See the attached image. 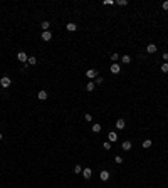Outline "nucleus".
<instances>
[{"label":"nucleus","mask_w":168,"mask_h":188,"mask_svg":"<svg viewBox=\"0 0 168 188\" xmlns=\"http://www.w3.org/2000/svg\"><path fill=\"white\" fill-rule=\"evenodd\" d=\"M66 29L69 30V32H74V30L77 29V25H76V24H72V22H69V24L66 25Z\"/></svg>","instance_id":"ddd939ff"},{"label":"nucleus","mask_w":168,"mask_h":188,"mask_svg":"<svg viewBox=\"0 0 168 188\" xmlns=\"http://www.w3.org/2000/svg\"><path fill=\"white\" fill-rule=\"evenodd\" d=\"M114 161H116L118 165H121V163H123V158H121V156H116V158H114Z\"/></svg>","instance_id":"393cba45"},{"label":"nucleus","mask_w":168,"mask_h":188,"mask_svg":"<svg viewBox=\"0 0 168 188\" xmlns=\"http://www.w3.org/2000/svg\"><path fill=\"white\" fill-rule=\"evenodd\" d=\"M124 126H126L124 119H118V121H116V128H118V129H124Z\"/></svg>","instance_id":"9d476101"},{"label":"nucleus","mask_w":168,"mask_h":188,"mask_svg":"<svg viewBox=\"0 0 168 188\" xmlns=\"http://www.w3.org/2000/svg\"><path fill=\"white\" fill-rule=\"evenodd\" d=\"M49 27H50V24L45 20V22H42V32H45V30H49Z\"/></svg>","instance_id":"f3484780"},{"label":"nucleus","mask_w":168,"mask_h":188,"mask_svg":"<svg viewBox=\"0 0 168 188\" xmlns=\"http://www.w3.org/2000/svg\"><path fill=\"white\" fill-rule=\"evenodd\" d=\"M108 139H109V143H116V141H118V134L111 131V133L108 134Z\"/></svg>","instance_id":"0eeeda50"},{"label":"nucleus","mask_w":168,"mask_h":188,"mask_svg":"<svg viewBox=\"0 0 168 188\" xmlns=\"http://www.w3.org/2000/svg\"><path fill=\"white\" fill-rule=\"evenodd\" d=\"M50 39H52V34H50L49 30L42 32V40H45V42H47V40H50Z\"/></svg>","instance_id":"1a4fd4ad"},{"label":"nucleus","mask_w":168,"mask_h":188,"mask_svg":"<svg viewBox=\"0 0 168 188\" xmlns=\"http://www.w3.org/2000/svg\"><path fill=\"white\" fill-rule=\"evenodd\" d=\"M82 176L86 178V180H89V178L93 176V171H91V168H84V170H82Z\"/></svg>","instance_id":"39448f33"},{"label":"nucleus","mask_w":168,"mask_h":188,"mask_svg":"<svg viewBox=\"0 0 168 188\" xmlns=\"http://www.w3.org/2000/svg\"><path fill=\"white\" fill-rule=\"evenodd\" d=\"M96 82H98V84H101V82H103V77H96V81H94V84Z\"/></svg>","instance_id":"c85d7f7f"},{"label":"nucleus","mask_w":168,"mask_h":188,"mask_svg":"<svg viewBox=\"0 0 168 188\" xmlns=\"http://www.w3.org/2000/svg\"><path fill=\"white\" fill-rule=\"evenodd\" d=\"M114 4V0H104V5H113Z\"/></svg>","instance_id":"bb28decb"},{"label":"nucleus","mask_w":168,"mask_h":188,"mask_svg":"<svg viewBox=\"0 0 168 188\" xmlns=\"http://www.w3.org/2000/svg\"><path fill=\"white\" fill-rule=\"evenodd\" d=\"M119 71H121V66H119L118 62H113L111 64V72L113 74H119Z\"/></svg>","instance_id":"f03ea898"},{"label":"nucleus","mask_w":168,"mask_h":188,"mask_svg":"<svg viewBox=\"0 0 168 188\" xmlns=\"http://www.w3.org/2000/svg\"><path fill=\"white\" fill-rule=\"evenodd\" d=\"M118 59H119V54H111V61L113 62H116Z\"/></svg>","instance_id":"5701e85b"},{"label":"nucleus","mask_w":168,"mask_h":188,"mask_svg":"<svg viewBox=\"0 0 168 188\" xmlns=\"http://www.w3.org/2000/svg\"><path fill=\"white\" fill-rule=\"evenodd\" d=\"M2 138H4V134H2V133H0V139H2Z\"/></svg>","instance_id":"7c9ffc66"},{"label":"nucleus","mask_w":168,"mask_h":188,"mask_svg":"<svg viewBox=\"0 0 168 188\" xmlns=\"http://www.w3.org/2000/svg\"><path fill=\"white\" fill-rule=\"evenodd\" d=\"M74 173H82V168H81L79 165H76L74 166Z\"/></svg>","instance_id":"4be33fe9"},{"label":"nucleus","mask_w":168,"mask_h":188,"mask_svg":"<svg viewBox=\"0 0 168 188\" xmlns=\"http://www.w3.org/2000/svg\"><path fill=\"white\" fill-rule=\"evenodd\" d=\"M10 84H12V81H10V77H7V76H4V77L0 79V86H2V87H9Z\"/></svg>","instance_id":"f257e3e1"},{"label":"nucleus","mask_w":168,"mask_h":188,"mask_svg":"<svg viewBox=\"0 0 168 188\" xmlns=\"http://www.w3.org/2000/svg\"><path fill=\"white\" fill-rule=\"evenodd\" d=\"M84 118H86V121H91V119H93V116H91V114H86Z\"/></svg>","instance_id":"c756f323"},{"label":"nucleus","mask_w":168,"mask_h":188,"mask_svg":"<svg viewBox=\"0 0 168 188\" xmlns=\"http://www.w3.org/2000/svg\"><path fill=\"white\" fill-rule=\"evenodd\" d=\"M94 86H96L94 81H89V82H88V86H86V89H88V91L91 92V91H94Z\"/></svg>","instance_id":"dca6fc26"},{"label":"nucleus","mask_w":168,"mask_h":188,"mask_svg":"<svg viewBox=\"0 0 168 188\" xmlns=\"http://www.w3.org/2000/svg\"><path fill=\"white\" fill-rule=\"evenodd\" d=\"M146 52H148V54H155V52H156V45H155V44H148Z\"/></svg>","instance_id":"6e6552de"},{"label":"nucleus","mask_w":168,"mask_h":188,"mask_svg":"<svg viewBox=\"0 0 168 188\" xmlns=\"http://www.w3.org/2000/svg\"><path fill=\"white\" fill-rule=\"evenodd\" d=\"M17 59H19V61H20V62H27L29 55L25 54V52H19V54H17Z\"/></svg>","instance_id":"7ed1b4c3"},{"label":"nucleus","mask_w":168,"mask_h":188,"mask_svg":"<svg viewBox=\"0 0 168 188\" xmlns=\"http://www.w3.org/2000/svg\"><path fill=\"white\" fill-rule=\"evenodd\" d=\"M103 148H104V149H111V143H109V141H106V143L103 144Z\"/></svg>","instance_id":"b1692460"},{"label":"nucleus","mask_w":168,"mask_h":188,"mask_svg":"<svg viewBox=\"0 0 168 188\" xmlns=\"http://www.w3.org/2000/svg\"><path fill=\"white\" fill-rule=\"evenodd\" d=\"M37 98H39L40 101H45L47 99V92H45V91H39V92H37Z\"/></svg>","instance_id":"9b49d317"},{"label":"nucleus","mask_w":168,"mask_h":188,"mask_svg":"<svg viewBox=\"0 0 168 188\" xmlns=\"http://www.w3.org/2000/svg\"><path fill=\"white\" fill-rule=\"evenodd\" d=\"M27 64H29V66H35V64H37V59H35L34 55H30V57L27 59Z\"/></svg>","instance_id":"4468645a"},{"label":"nucleus","mask_w":168,"mask_h":188,"mask_svg":"<svg viewBox=\"0 0 168 188\" xmlns=\"http://www.w3.org/2000/svg\"><path fill=\"white\" fill-rule=\"evenodd\" d=\"M86 76L89 79H94V77H98V71H96V69H89V71L86 72Z\"/></svg>","instance_id":"20e7f679"},{"label":"nucleus","mask_w":168,"mask_h":188,"mask_svg":"<svg viewBox=\"0 0 168 188\" xmlns=\"http://www.w3.org/2000/svg\"><path fill=\"white\" fill-rule=\"evenodd\" d=\"M161 7H163V10H168V0H165V2H163Z\"/></svg>","instance_id":"a878e982"},{"label":"nucleus","mask_w":168,"mask_h":188,"mask_svg":"<svg viewBox=\"0 0 168 188\" xmlns=\"http://www.w3.org/2000/svg\"><path fill=\"white\" fill-rule=\"evenodd\" d=\"M163 61L168 62V52H165V54H163Z\"/></svg>","instance_id":"cd10ccee"},{"label":"nucleus","mask_w":168,"mask_h":188,"mask_svg":"<svg viewBox=\"0 0 168 188\" xmlns=\"http://www.w3.org/2000/svg\"><path fill=\"white\" fill-rule=\"evenodd\" d=\"M116 4L118 5H121V7H124V5H128V0H118Z\"/></svg>","instance_id":"412c9836"},{"label":"nucleus","mask_w":168,"mask_h":188,"mask_svg":"<svg viewBox=\"0 0 168 188\" xmlns=\"http://www.w3.org/2000/svg\"><path fill=\"white\" fill-rule=\"evenodd\" d=\"M121 148H123L124 151H129V149H131V141H123Z\"/></svg>","instance_id":"f8f14e48"},{"label":"nucleus","mask_w":168,"mask_h":188,"mask_svg":"<svg viewBox=\"0 0 168 188\" xmlns=\"http://www.w3.org/2000/svg\"><path fill=\"white\" fill-rule=\"evenodd\" d=\"M151 146V139H146V141H143V148H150Z\"/></svg>","instance_id":"aec40b11"},{"label":"nucleus","mask_w":168,"mask_h":188,"mask_svg":"<svg viewBox=\"0 0 168 188\" xmlns=\"http://www.w3.org/2000/svg\"><path fill=\"white\" fill-rule=\"evenodd\" d=\"M99 178L103 180V181H108V180H109V171H106V170H103V171L99 173Z\"/></svg>","instance_id":"423d86ee"},{"label":"nucleus","mask_w":168,"mask_h":188,"mask_svg":"<svg viewBox=\"0 0 168 188\" xmlns=\"http://www.w3.org/2000/svg\"><path fill=\"white\" fill-rule=\"evenodd\" d=\"M160 69H161V72H168V62H163Z\"/></svg>","instance_id":"a211bd4d"},{"label":"nucleus","mask_w":168,"mask_h":188,"mask_svg":"<svg viewBox=\"0 0 168 188\" xmlns=\"http://www.w3.org/2000/svg\"><path fill=\"white\" fill-rule=\"evenodd\" d=\"M121 62H123V64H129V62H131V57H129L128 54H124L123 57H121Z\"/></svg>","instance_id":"2eb2a0df"},{"label":"nucleus","mask_w":168,"mask_h":188,"mask_svg":"<svg viewBox=\"0 0 168 188\" xmlns=\"http://www.w3.org/2000/svg\"><path fill=\"white\" fill-rule=\"evenodd\" d=\"M93 131H94V133H99L101 131V124H93Z\"/></svg>","instance_id":"6ab92c4d"}]
</instances>
